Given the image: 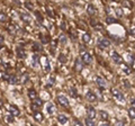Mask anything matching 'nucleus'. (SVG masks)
<instances>
[{"label": "nucleus", "mask_w": 135, "mask_h": 126, "mask_svg": "<svg viewBox=\"0 0 135 126\" xmlns=\"http://www.w3.org/2000/svg\"><path fill=\"white\" fill-rule=\"evenodd\" d=\"M81 61L83 62V64H91L92 63V58L88 52H83L81 54Z\"/></svg>", "instance_id": "f257e3e1"}, {"label": "nucleus", "mask_w": 135, "mask_h": 126, "mask_svg": "<svg viewBox=\"0 0 135 126\" xmlns=\"http://www.w3.org/2000/svg\"><path fill=\"white\" fill-rule=\"evenodd\" d=\"M111 94H113V96L118 100V101L123 102L124 100H125V98H124V94H122V92H120L118 89H113V90H111Z\"/></svg>", "instance_id": "f03ea898"}, {"label": "nucleus", "mask_w": 135, "mask_h": 126, "mask_svg": "<svg viewBox=\"0 0 135 126\" xmlns=\"http://www.w3.org/2000/svg\"><path fill=\"white\" fill-rule=\"evenodd\" d=\"M56 99H57V101H59V104H61L62 106H64V107L69 106V99H68L64 94H57Z\"/></svg>", "instance_id": "7ed1b4c3"}, {"label": "nucleus", "mask_w": 135, "mask_h": 126, "mask_svg": "<svg viewBox=\"0 0 135 126\" xmlns=\"http://www.w3.org/2000/svg\"><path fill=\"white\" fill-rule=\"evenodd\" d=\"M111 59H113V61L116 64H123V59H122V56L117 52H115V51L111 52Z\"/></svg>", "instance_id": "20e7f679"}, {"label": "nucleus", "mask_w": 135, "mask_h": 126, "mask_svg": "<svg viewBox=\"0 0 135 126\" xmlns=\"http://www.w3.org/2000/svg\"><path fill=\"white\" fill-rule=\"evenodd\" d=\"M98 45L100 49H108L110 46V41L107 38H101L100 41L98 42Z\"/></svg>", "instance_id": "39448f33"}, {"label": "nucleus", "mask_w": 135, "mask_h": 126, "mask_svg": "<svg viewBox=\"0 0 135 126\" xmlns=\"http://www.w3.org/2000/svg\"><path fill=\"white\" fill-rule=\"evenodd\" d=\"M96 109L93 108V107H87V116H88V118H91L93 119L95 117H96Z\"/></svg>", "instance_id": "423d86ee"}, {"label": "nucleus", "mask_w": 135, "mask_h": 126, "mask_svg": "<svg viewBox=\"0 0 135 126\" xmlns=\"http://www.w3.org/2000/svg\"><path fill=\"white\" fill-rule=\"evenodd\" d=\"M86 99L89 100V101H96L97 96L95 94V92H92L91 90H89V91H87V94H86Z\"/></svg>", "instance_id": "0eeeda50"}, {"label": "nucleus", "mask_w": 135, "mask_h": 126, "mask_svg": "<svg viewBox=\"0 0 135 126\" xmlns=\"http://www.w3.org/2000/svg\"><path fill=\"white\" fill-rule=\"evenodd\" d=\"M8 110H9L10 115H12V116H14V117H15V116H18V115L20 114L19 109H18L16 106H9V108H8Z\"/></svg>", "instance_id": "6e6552de"}, {"label": "nucleus", "mask_w": 135, "mask_h": 126, "mask_svg": "<svg viewBox=\"0 0 135 126\" xmlns=\"http://www.w3.org/2000/svg\"><path fill=\"white\" fill-rule=\"evenodd\" d=\"M74 68H76L77 72H80V71H82V68H83V62L81 61V59H77V60H76Z\"/></svg>", "instance_id": "1a4fd4ad"}, {"label": "nucleus", "mask_w": 135, "mask_h": 126, "mask_svg": "<svg viewBox=\"0 0 135 126\" xmlns=\"http://www.w3.org/2000/svg\"><path fill=\"white\" fill-rule=\"evenodd\" d=\"M96 83L99 88H105L106 87V81L104 78L101 77H96Z\"/></svg>", "instance_id": "9d476101"}, {"label": "nucleus", "mask_w": 135, "mask_h": 126, "mask_svg": "<svg viewBox=\"0 0 135 126\" xmlns=\"http://www.w3.org/2000/svg\"><path fill=\"white\" fill-rule=\"evenodd\" d=\"M57 122H59L60 124H62V125H64V124L68 123V117L63 114H59L57 115Z\"/></svg>", "instance_id": "9b49d317"}, {"label": "nucleus", "mask_w": 135, "mask_h": 126, "mask_svg": "<svg viewBox=\"0 0 135 126\" xmlns=\"http://www.w3.org/2000/svg\"><path fill=\"white\" fill-rule=\"evenodd\" d=\"M20 19H22L23 22H25V23H29L30 16L28 14H26V12H22V14H20Z\"/></svg>", "instance_id": "f8f14e48"}, {"label": "nucleus", "mask_w": 135, "mask_h": 126, "mask_svg": "<svg viewBox=\"0 0 135 126\" xmlns=\"http://www.w3.org/2000/svg\"><path fill=\"white\" fill-rule=\"evenodd\" d=\"M46 112L49 113L50 115H52L54 113V105L52 104V102H49V104L46 105Z\"/></svg>", "instance_id": "ddd939ff"}, {"label": "nucleus", "mask_w": 135, "mask_h": 126, "mask_svg": "<svg viewBox=\"0 0 135 126\" xmlns=\"http://www.w3.org/2000/svg\"><path fill=\"white\" fill-rule=\"evenodd\" d=\"M28 97H29V99H36L37 98L36 91H35L34 89H29L28 90Z\"/></svg>", "instance_id": "4468645a"}, {"label": "nucleus", "mask_w": 135, "mask_h": 126, "mask_svg": "<svg viewBox=\"0 0 135 126\" xmlns=\"http://www.w3.org/2000/svg\"><path fill=\"white\" fill-rule=\"evenodd\" d=\"M34 118L36 122H42L43 121V114L42 113H39V112L34 113Z\"/></svg>", "instance_id": "2eb2a0df"}, {"label": "nucleus", "mask_w": 135, "mask_h": 126, "mask_svg": "<svg viewBox=\"0 0 135 126\" xmlns=\"http://www.w3.org/2000/svg\"><path fill=\"white\" fill-rule=\"evenodd\" d=\"M87 11H88V14L90 15V16H92V15L96 14V8H95V6H93V5H89Z\"/></svg>", "instance_id": "dca6fc26"}, {"label": "nucleus", "mask_w": 135, "mask_h": 126, "mask_svg": "<svg viewBox=\"0 0 135 126\" xmlns=\"http://www.w3.org/2000/svg\"><path fill=\"white\" fill-rule=\"evenodd\" d=\"M8 82H9L10 85H17V83H18V79H17V77H15V75H10L9 81H8Z\"/></svg>", "instance_id": "f3484780"}, {"label": "nucleus", "mask_w": 135, "mask_h": 126, "mask_svg": "<svg viewBox=\"0 0 135 126\" xmlns=\"http://www.w3.org/2000/svg\"><path fill=\"white\" fill-rule=\"evenodd\" d=\"M99 116H100V118L103 119V121H107L108 119V114L106 112H104V110H100V112H99Z\"/></svg>", "instance_id": "a211bd4d"}, {"label": "nucleus", "mask_w": 135, "mask_h": 126, "mask_svg": "<svg viewBox=\"0 0 135 126\" xmlns=\"http://www.w3.org/2000/svg\"><path fill=\"white\" fill-rule=\"evenodd\" d=\"M86 126H96V123H95V119L86 118Z\"/></svg>", "instance_id": "6ab92c4d"}, {"label": "nucleus", "mask_w": 135, "mask_h": 126, "mask_svg": "<svg viewBox=\"0 0 135 126\" xmlns=\"http://www.w3.org/2000/svg\"><path fill=\"white\" fill-rule=\"evenodd\" d=\"M69 94H70V96L73 98H76L77 96H78V91H77L76 88H71V89L69 90Z\"/></svg>", "instance_id": "aec40b11"}, {"label": "nucleus", "mask_w": 135, "mask_h": 126, "mask_svg": "<svg viewBox=\"0 0 135 126\" xmlns=\"http://www.w3.org/2000/svg\"><path fill=\"white\" fill-rule=\"evenodd\" d=\"M0 78H1L2 80L9 81V78H10V75H8L6 72H0Z\"/></svg>", "instance_id": "412c9836"}, {"label": "nucleus", "mask_w": 135, "mask_h": 126, "mask_svg": "<svg viewBox=\"0 0 135 126\" xmlns=\"http://www.w3.org/2000/svg\"><path fill=\"white\" fill-rule=\"evenodd\" d=\"M128 116H130L132 119H135V109L134 108L128 109Z\"/></svg>", "instance_id": "4be33fe9"}, {"label": "nucleus", "mask_w": 135, "mask_h": 126, "mask_svg": "<svg viewBox=\"0 0 135 126\" xmlns=\"http://www.w3.org/2000/svg\"><path fill=\"white\" fill-rule=\"evenodd\" d=\"M82 41H83L84 43H88V42L90 41V35H89L88 33H84V34L82 35Z\"/></svg>", "instance_id": "5701e85b"}, {"label": "nucleus", "mask_w": 135, "mask_h": 126, "mask_svg": "<svg viewBox=\"0 0 135 126\" xmlns=\"http://www.w3.org/2000/svg\"><path fill=\"white\" fill-rule=\"evenodd\" d=\"M32 63H33V66H35V68H36V66H37V63H38V55H37V54H35V55L33 56Z\"/></svg>", "instance_id": "b1692460"}, {"label": "nucleus", "mask_w": 135, "mask_h": 126, "mask_svg": "<svg viewBox=\"0 0 135 126\" xmlns=\"http://www.w3.org/2000/svg\"><path fill=\"white\" fill-rule=\"evenodd\" d=\"M33 50H34V51H41V50H42V45H39L38 43H35L34 45H33Z\"/></svg>", "instance_id": "393cba45"}, {"label": "nucleus", "mask_w": 135, "mask_h": 126, "mask_svg": "<svg viewBox=\"0 0 135 126\" xmlns=\"http://www.w3.org/2000/svg\"><path fill=\"white\" fill-rule=\"evenodd\" d=\"M44 61H45V63H44V70L46 71H50V65H49V62H47V59L46 58H44Z\"/></svg>", "instance_id": "a878e982"}, {"label": "nucleus", "mask_w": 135, "mask_h": 126, "mask_svg": "<svg viewBox=\"0 0 135 126\" xmlns=\"http://www.w3.org/2000/svg\"><path fill=\"white\" fill-rule=\"evenodd\" d=\"M34 104L37 105L38 107H41V106L43 105V101H42L41 99H39V98H36V99H34Z\"/></svg>", "instance_id": "bb28decb"}, {"label": "nucleus", "mask_w": 135, "mask_h": 126, "mask_svg": "<svg viewBox=\"0 0 135 126\" xmlns=\"http://www.w3.org/2000/svg\"><path fill=\"white\" fill-rule=\"evenodd\" d=\"M6 121H7L8 123H12L15 119H14V116H12V115H7V116H6Z\"/></svg>", "instance_id": "cd10ccee"}, {"label": "nucleus", "mask_w": 135, "mask_h": 126, "mask_svg": "<svg viewBox=\"0 0 135 126\" xmlns=\"http://www.w3.org/2000/svg\"><path fill=\"white\" fill-rule=\"evenodd\" d=\"M0 22L1 23L6 22V15L3 14V12H1V11H0Z\"/></svg>", "instance_id": "c85d7f7f"}, {"label": "nucleus", "mask_w": 135, "mask_h": 126, "mask_svg": "<svg viewBox=\"0 0 135 126\" xmlns=\"http://www.w3.org/2000/svg\"><path fill=\"white\" fill-rule=\"evenodd\" d=\"M30 108H32V110H33L34 113H36V112H37V109H38V106H37V105H35L34 102H33L32 106H30Z\"/></svg>", "instance_id": "c756f323"}, {"label": "nucleus", "mask_w": 135, "mask_h": 126, "mask_svg": "<svg viewBox=\"0 0 135 126\" xmlns=\"http://www.w3.org/2000/svg\"><path fill=\"white\" fill-rule=\"evenodd\" d=\"M17 53H18V56H19V58H25V52L24 51H20V50L18 49Z\"/></svg>", "instance_id": "7c9ffc66"}, {"label": "nucleus", "mask_w": 135, "mask_h": 126, "mask_svg": "<svg viewBox=\"0 0 135 126\" xmlns=\"http://www.w3.org/2000/svg\"><path fill=\"white\" fill-rule=\"evenodd\" d=\"M27 80H28V75H27L26 73H25V74H24V77H22V82H23V83H25Z\"/></svg>", "instance_id": "2f4dec72"}, {"label": "nucleus", "mask_w": 135, "mask_h": 126, "mask_svg": "<svg viewBox=\"0 0 135 126\" xmlns=\"http://www.w3.org/2000/svg\"><path fill=\"white\" fill-rule=\"evenodd\" d=\"M127 58H128V60H130L131 64H133V62H134V56H133V55H131V54H128V55H127Z\"/></svg>", "instance_id": "473e14b6"}, {"label": "nucleus", "mask_w": 135, "mask_h": 126, "mask_svg": "<svg viewBox=\"0 0 135 126\" xmlns=\"http://www.w3.org/2000/svg\"><path fill=\"white\" fill-rule=\"evenodd\" d=\"M60 42H61L62 44H65V36H64V35H61V37H60Z\"/></svg>", "instance_id": "72a5a7b5"}, {"label": "nucleus", "mask_w": 135, "mask_h": 126, "mask_svg": "<svg viewBox=\"0 0 135 126\" xmlns=\"http://www.w3.org/2000/svg\"><path fill=\"white\" fill-rule=\"evenodd\" d=\"M123 68H124V71H125L126 74H130V73H131V70H130V69H128L127 66H125V65H123Z\"/></svg>", "instance_id": "f704fd0d"}, {"label": "nucleus", "mask_w": 135, "mask_h": 126, "mask_svg": "<svg viewBox=\"0 0 135 126\" xmlns=\"http://www.w3.org/2000/svg\"><path fill=\"white\" fill-rule=\"evenodd\" d=\"M131 108L135 109V98H133V99L131 100Z\"/></svg>", "instance_id": "c9c22d12"}, {"label": "nucleus", "mask_w": 135, "mask_h": 126, "mask_svg": "<svg viewBox=\"0 0 135 126\" xmlns=\"http://www.w3.org/2000/svg\"><path fill=\"white\" fill-rule=\"evenodd\" d=\"M36 16H37V20H38V22H43V17L37 11H36Z\"/></svg>", "instance_id": "e433bc0d"}, {"label": "nucleus", "mask_w": 135, "mask_h": 126, "mask_svg": "<svg viewBox=\"0 0 135 126\" xmlns=\"http://www.w3.org/2000/svg\"><path fill=\"white\" fill-rule=\"evenodd\" d=\"M116 12H117V16H118V17H120V16L123 15V11H122L119 8H117V9H116Z\"/></svg>", "instance_id": "4c0bfd02"}, {"label": "nucleus", "mask_w": 135, "mask_h": 126, "mask_svg": "<svg viewBox=\"0 0 135 126\" xmlns=\"http://www.w3.org/2000/svg\"><path fill=\"white\" fill-rule=\"evenodd\" d=\"M115 126H125V125H124V123H123V122L118 121V122H116V123H115Z\"/></svg>", "instance_id": "58836bf2"}, {"label": "nucleus", "mask_w": 135, "mask_h": 126, "mask_svg": "<svg viewBox=\"0 0 135 126\" xmlns=\"http://www.w3.org/2000/svg\"><path fill=\"white\" fill-rule=\"evenodd\" d=\"M106 22L110 24V23H116V20H115V19H110V17H108L107 19H106Z\"/></svg>", "instance_id": "ea45409f"}, {"label": "nucleus", "mask_w": 135, "mask_h": 126, "mask_svg": "<svg viewBox=\"0 0 135 126\" xmlns=\"http://www.w3.org/2000/svg\"><path fill=\"white\" fill-rule=\"evenodd\" d=\"M60 61H61V63H64V61H65V58H64L63 54H61V55H60Z\"/></svg>", "instance_id": "a19ab883"}, {"label": "nucleus", "mask_w": 135, "mask_h": 126, "mask_svg": "<svg viewBox=\"0 0 135 126\" xmlns=\"http://www.w3.org/2000/svg\"><path fill=\"white\" fill-rule=\"evenodd\" d=\"M74 126H83L79 121H74Z\"/></svg>", "instance_id": "79ce46f5"}, {"label": "nucleus", "mask_w": 135, "mask_h": 126, "mask_svg": "<svg viewBox=\"0 0 135 126\" xmlns=\"http://www.w3.org/2000/svg\"><path fill=\"white\" fill-rule=\"evenodd\" d=\"M55 79H54V77H51V79H49V81H51V85H54V82H55Z\"/></svg>", "instance_id": "37998d69"}, {"label": "nucleus", "mask_w": 135, "mask_h": 126, "mask_svg": "<svg viewBox=\"0 0 135 126\" xmlns=\"http://www.w3.org/2000/svg\"><path fill=\"white\" fill-rule=\"evenodd\" d=\"M3 41H5V38H3V36H1V35H0V45H1V44L3 43Z\"/></svg>", "instance_id": "c03bdc74"}, {"label": "nucleus", "mask_w": 135, "mask_h": 126, "mask_svg": "<svg viewBox=\"0 0 135 126\" xmlns=\"http://www.w3.org/2000/svg\"><path fill=\"white\" fill-rule=\"evenodd\" d=\"M25 6H26V7H28V8H30V9H32V8H33V6L30 5V3H28V2H26V3H25Z\"/></svg>", "instance_id": "a18cd8bd"}, {"label": "nucleus", "mask_w": 135, "mask_h": 126, "mask_svg": "<svg viewBox=\"0 0 135 126\" xmlns=\"http://www.w3.org/2000/svg\"><path fill=\"white\" fill-rule=\"evenodd\" d=\"M99 126H109V124H107V123H101Z\"/></svg>", "instance_id": "49530a36"}, {"label": "nucleus", "mask_w": 135, "mask_h": 126, "mask_svg": "<svg viewBox=\"0 0 135 126\" xmlns=\"http://www.w3.org/2000/svg\"><path fill=\"white\" fill-rule=\"evenodd\" d=\"M47 14H49V15H51V16H52V11H51V10H50V9H47Z\"/></svg>", "instance_id": "de8ad7c7"}, {"label": "nucleus", "mask_w": 135, "mask_h": 126, "mask_svg": "<svg viewBox=\"0 0 135 126\" xmlns=\"http://www.w3.org/2000/svg\"><path fill=\"white\" fill-rule=\"evenodd\" d=\"M0 106H1V101H0Z\"/></svg>", "instance_id": "09e8293b"}, {"label": "nucleus", "mask_w": 135, "mask_h": 126, "mask_svg": "<svg viewBox=\"0 0 135 126\" xmlns=\"http://www.w3.org/2000/svg\"><path fill=\"white\" fill-rule=\"evenodd\" d=\"M0 49H1V45H0Z\"/></svg>", "instance_id": "8fccbe9b"}]
</instances>
